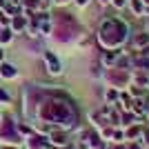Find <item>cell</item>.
<instances>
[{"label":"cell","instance_id":"obj_9","mask_svg":"<svg viewBox=\"0 0 149 149\" xmlns=\"http://www.w3.org/2000/svg\"><path fill=\"white\" fill-rule=\"evenodd\" d=\"M0 74L5 76V78H13V76H16V67H13V65H0Z\"/></svg>","mask_w":149,"mask_h":149},{"label":"cell","instance_id":"obj_23","mask_svg":"<svg viewBox=\"0 0 149 149\" xmlns=\"http://www.w3.org/2000/svg\"><path fill=\"white\" fill-rule=\"evenodd\" d=\"M0 60H2V51H0Z\"/></svg>","mask_w":149,"mask_h":149},{"label":"cell","instance_id":"obj_7","mask_svg":"<svg viewBox=\"0 0 149 149\" xmlns=\"http://www.w3.org/2000/svg\"><path fill=\"white\" fill-rule=\"evenodd\" d=\"M147 45H149V33L147 31H143V33H138V36L134 38V49H143Z\"/></svg>","mask_w":149,"mask_h":149},{"label":"cell","instance_id":"obj_5","mask_svg":"<svg viewBox=\"0 0 149 149\" xmlns=\"http://www.w3.org/2000/svg\"><path fill=\"white\" fill-rule=\"evenodd\" d=\"M0 136H2V140H9V143H20V136L16 134V127H13L11 120H5L2 129H0Z\"/></svg>","mask_w":149,"mask_h":149},{"label":"cell","instance_id":"obj_2","mask_svg":"<svg viewBox=\"0 0 149 149\" xmlns=\"http://www.w3.org/2000/svg\"><path fill=\"white\" fill-rule=\"evenodd\" d=\"M127 33H129V29H127V25H125L123 20L107 18L98 29V42L107 51H113V49H118L120 45H125Z\"/></svg>","mask_w":149,"mask_h":149},{"label":"cell","instance_id":"obj_8","mask_svg":"<svg viewBox=\"0 0 149 149\" xmlns=\"http://www.w3.org/2000/svg\"><path fill=\"white\" fill-rule=\"evenodd\" d=\"M129 7H131V11L136 13V16H145V9H147V5H145L143 0H131Z\"/></svg>","mask_w":149,"mask_h":149},{"label":"cell","instance_id":"obj_19","mask_svg":"<svg viewBox=\"0 0 149 149\" xmlns=\"http://www.w3.org/2000/svg\"><path fill=\"white\" fill-rule=\"evenodd\" d=\"M76 5H78V7H85V5H89V0H76Z\"/></svg>","mask_w":149,"mask_h":149},{"label":"cell","instance_id":"obj_13","mask_svg":"<svg viewBox=\"0 0 149 149\" xmlns=\"http://www.w3.org/2000/svg\"><path fill=\"white\" fill-rule=\"evenodd\" d=\"M51 140H54L56 145H65V136H62V134H58V131H56V134H51Z\"/></svg>","mask_w":149,"mask_h":149},{"label":"cell","instance_id":"obj_22","mask_svg":"<svg viewBox=\"0 0 149 149\" xmlns=\"http://www.w3.org/2000/svg\"><path fill=\"white\" fill-rule=\"evenodd\" d=\"M100 2H102V5H107V2H111V0H100Z\"/></svg>","mask_w":149,"mask_h":149},{"label":"cell","instance_id":"obj_11","mask_svg":"<svg viewBox=\"0 0 149 149\" xmlns=\"http://www.w3.org/2000/svg\"><path fill=\"white\" fill-rule=\"evenodd\" d=\"M11 25H13V29H16V31H20V29H25L27 20L22 18V16H16V18H13V22H11Z\"/></svg>","mask_w":149,"mask_h":149},{"label":"cell","instance_id":"obj_10","mask_svg":"<svg viewBox=\"0 0 149 149\" xmlns=\"http://www.w3.org/2000/svg\"><path fill=\"white\" fill-rule=\"evenodd\" d=\"M45 145H47V143H45V138H40V136H33V138L29 140V147H31V149H42Z\"/></svg>","mask_w":149,"mask_h":149},{"label":"cell","instance_id":"obj_4","mask_svg":"<svg viewBox=\"0 0 149 149\" xmlns=\"http://www.w3.org/2000/svg\"><path fill=\"white\" fill-rule=\"evenodd\" d=\"M107 76H109V80H111L113 85H118V87H125V85L129 82V74H127V69H118V67H113Z\"/></svg>","mask_w":149,"mask_h":149},{"label":"cell","instance_id":"obj_3","mask_svg":"<svg viewBox=\"0 0 149 149\" xmlns=\"http://www.w3.org/2000/svg\"><path fill=\"white\" fill-rule=\"evenodd\" d=\"M80 36V25L76 22L74 16H56V25H54V38H56L58 42H71L74 38Z\"/></svg>","mask_w":149,"mask_h":149},{"label":"cell","instance_id":"obj_18","mask_svg":"<svg viewBox=\"0 0 149 149\" xmlns=\"http://www.w3.org/2000/svg\"><path fill=\"white\" fill-rule=\"evenodd\" d=\"M0 100H5V102H7V100H9V93H7L5 89H0Z\"/></svg>","mask_w":149,"mask_h":149},{"label":"cell","instance_id":"obj_1","mask_svg":"<svg viewBox=\"0 0 149 149\" xmlns=\"http://www.w3.org/2000/svg\"><path fill=\"white\" fill-rule=\"evenodd\" d=\"M38 116L45 123H54V125H60V127H67V129L74 127V123H76L74 107L69 105L65 98H58V96H51L45 102H40Z\"/></svg>","mask_w":149,"mask_h":149},{"label":"cell","instance_id":"obj_24","mask_svg":"<svg viewBox=\"0 0 149 149\" xmlns=\"http://www.w3.org/2000/svg\"><path fill=\"white\" fill-rule=\"evenodd\" d=\"M7 149H9V147H7Z\"/></svg>","mask_w":149,"mask_h":149},{"label":"cell","instance_id":"obj_6","mask_svg":"<svg viewBox=\"0 0 149 149\" xmlns=\"http://www.w3.org/2000/svg\"><path fill=\"white\" fill-rule=\"evenodd\" d=\"M45 62H47V67H49V74H54V76H58L60 74V60H58L51 51H45Z\"/></svg>","mask_w":149,"mask_h":149},{"label":"cell","instance_id":"obj_17","mask_svg":"<svg viewBox=\"0 0 149 149\" xmlns=\"http://www.w3.org/2000/svg\"><path fill=\"white\" fill-rule=\"evenodd\" d=\"M27 7H29V9H38L40 2H38V0H27Z\"/></svg>","mask_w":149,"mask_h":149},{"label":"cell","instance_id":"obj_14","mask_svg":"<svg viewBox=\"0 0 149 149\" xmlns=\"http://www.w3.org/2000/svg\"><path fill=\"white\" fill-rule=\"evenodd\" d=\"M111 5L118 7V9H125V7H127V0H111Z\"/></svg>","mask_w":149,"mask_h":149},{"label":"cell","instance_id":"obj_15","mask_svg":"<svg viewBox=\"0 0 149 149\" xmlns=\"http://www.w3.org/2000/svg\"><path fill=\"white\" fill-rule=\"evenodd\" d=\"M138 134H140V129H138V127H131V129L127 131V138H134V136H138Z\"/></svg>","mask_w":149,"mask_h":149},{"label":"cell","instance_id":"obj_21","mask_svg":"<svg viewBox=\"0 0 149 149\" xmlns=\"http://www.w3.org/2000/svg\"><path fill=\"white\" fill-rule=\"evenodd\" d=\"M56 2H58V5H62V2H69V0H56Z\"/></svg>","mask_w":149,"mask_h":149},{"label":"cell","instance_id":"obj_16","mask_svg":"<svg viewBox=\"0 0 149 149\" xmlns=\"http://www.w3.org/2000/svg\"><path fill=\"white\" fill-rule=\"evenodd\" d=\"M107 98H109V100H113V98H118V91H116V89H109V91H107Z\"/></svg>","mask_w":149,"mask_h":149},{"label":"cell","instance_id":"obj_12","mask_svg":"<svg viewBox=\"0 0 149 149\" xmlns=\"http://www.w3.org/2000/svg\"><path fill=\"white\" fill-rule=\"evenodd\" d=\"M0 42H2V45L11 42V29H2V31H0Z\"/></svg>","mask_w":149,"mask_h":149},{"label":"cell","instance_id":"obj_20","mask_svg":"<svg viewBox=\"0 0 149 149\" xmlns=\"http://www.w3.org/2000/svg\"><path fill=\"white\" fill-rule=\"evenodd\" d=\"M127 149H138V145H127Z\"/></svg>","mask_w":149,"mask_h":149}]
</instances>
